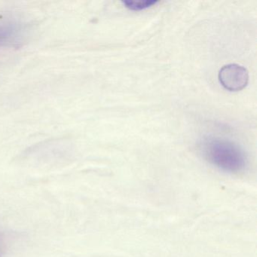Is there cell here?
I'll use <instances>...</instances> for the list:
<instances>
[{
	"label": "cell",
	"mask_w": 257,
	"mask_h": 257,
	"mask_svg": "<svg viewBox=\"0 0 257 257\" xmlns=\"http://www.w3.org/2000/svg\"><path fill=\"white\" fill-rule=\"evenodd\" d=\"M221 85L229 91L243 90L249 82V73L245 67L237 64L223 66L218 74Z\"/></svg>",
	"instance_id": "obj_2"
},
{
	"label": "cell",
	"mask_w": 257,
	"mask_h": 257,
	"mask_svg": "<svg viewBox=\"0 0 257 257\" xmlns=\"http://www.w3.org/2000/svg\"><path fill=\"white\" fill-rule=\"evenodd\" d=\"M201 152L207 162L225 172L239 174L247 167V157L244 151L227 140L207 138L201 144Z\"/></svg>",
	"instance_id": "obj_1"
},
{
	"label": "cell",
	"mask_w": 257,
	"mask_h": 257,
	"mask_svg": "<svg viewBox=\"0 0 257 257\" xmlns=\"http://www.w3.org/2000/svg\"><path fill=\"white\" fill-rule=\"evenodd\" d=\"M123 5L132 11H141L147 10L157 4L158 1L156 0H125L122 1Z\"/></svg>",
	"instance_id": "obj_4"
},
{
	"label": "cell",
	"mask_w": 257,
	"mask_h": 257,
	"mask_svg": "<svg viewBox=\"0 0 257 257\" xmlns=\"http://www.w3.org/2000/svg\"><path fill=\"white\" fill-rule=\"evenodd\" d=\"M22 36V27L14 22H0V47L17 43Z\"/></svg>",
	"instance_id": "obj_3"
}]
</instances>
